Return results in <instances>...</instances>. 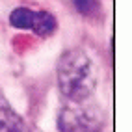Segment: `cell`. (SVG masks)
Instances as JSON below:
<instances>
[{
	"label": "cell",
	"mask_w": 132,
	"mask_h": 132,
	"mask_svg": "<svg viewBox=\"0 0 132 132\" xmlns=\"http://www.w3.org/2000/svg\"><path fill=\"white\" fill-rule=\"evenodd\" d=\"M58 87L65 101H80L95 91V65L91 58L80 48H73L58 60Z\"/></svg>",
	"instance_id": "obj_1"
},
{
	"label": "cell",
	"mask_w": 132,
	"mask_h": 132,
	"mask_svg": "<svg viewBox=\"0 0 132 132\" xmlns=\"http://www.w3.org/2000/svg\"><path fill=\"white\" fill-rule=\"evenodd\" d=\"M102 127L104 113L93 95L80 101H65L58 113L60 132H101Z\"/></svg>",
	"instance_id": "obj_2"
},
{
	"label": "cell",
	"mask_w": 132,
	"mask_h": 132,
	"mask_svg": "<svg viewBox=\"0 0 132 132\" xmlns=\"http://www.w3.org/2000/svg\"><path fill=\"white\" fill-rule=\"evenodd\" d=\"M10 24L15 28L32 30L41 37H47L56 30V19L50 13L34 11L30 7H15L10 13Z\"/></svg>",
	"instance_id": "obj_3"
},
{
	"label": "cell",
	"mask_w": 132,
	"mask_h": 132,
	"mask_svg": "<svg viewBox=\"0 0 132 132\" xmlns=\"http://www.w3.org/2000/svg\"><path fill=\"white\" fill-rule=\"evenodd\" d=\"M0 132H32L26 121L11 108L2 89H0Z\"/></svg>",
	"instance_id": "obj_4"
},
{
	"label": "cell",
	"mask_w": 132,
	"mask_h": 132,
	"mask_svg": "<svg viewBox=\"0 0 132 132\" xmlns=\"http://www.w3.org/2000/svg\"><path fill=\"white\" fill-rule=\"evenodd\" d=\"M78 13H82L86 17H91L97 10H99V0H71Z\"/></svg>",
	"instance_id": "obj_5"
}]
</instances>
